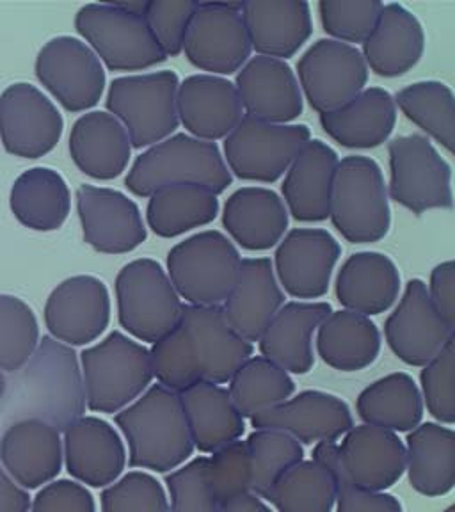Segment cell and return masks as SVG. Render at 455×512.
<instances>
[{"label":"cell","instance_id":"cell-1","mask_svg":"<svg viewBox=\"0 0 455 512\" xmlns=\"http://www.w3.org/2000/svg\"><path fill=\"white\" fill-rule=\"evenodd\" d=\"M253 351L230 328L221 306L184 304L175 329L152 344L150 361L160 386L180 393L200 381L228 383Z\"/></svg>","mask_w":455,"mask_h":512},{"label":"cell","instance_id":"cell-2","mask_svg":"<svg viewBox=\"0 0 455 512\" xmlns=\"http://www.w3.org/2000/svg\"><path fill=\"white\" fill-rule=\"evenodd\" d=\"M4 413L11 420H41L61 432L86 413L77 352L52 336L40 344L8 383Z\"/></svg>","mask_w":455,"mask_h":512},{"label":"cell","instance_id":"cell-3","mask_svg":"<svg viewBox=\"0 0 455 512\" xmlns=\"http://www.w3.org/2000/svg\"><path fill=\"white\" fill-rule=\"evenodd\" d=\"M128 441L130 468L173 472L192 456L194 443L185 420L180 395L160 384L114 416Z\"/></svg>","mask_w":455,"mask_h":512},{"label":"cell","instance_id":"cell-4","mask_svg":"<svg viewBox=\"0 0 455 512\" xmlns=\"http://www.w3.org/2000/svg\"><path fill=\"white\" fill-rule=\"evenodd\" d=\"M233 176L217 143L189 134L173 136L141 153L125 178L128 191L139 198L169 184H200L221 194L232 185Z\"/></svg>","mask_w":455,"mask_h":512},{"label":"cell","instance_id":"cell-5","mask_svg":"<svg viewBox=\"0 0 455 512\" xmlns=\"http://www.w3.org/2000/svg\"><path fill=\"white\" fill-rule=\"evenodd\" d=\"M86 406L95 413L114 415L143 395L153 381L150 349L121 331L80 354Z\"/></svg>","mask_w":455,"mask_h":512},{"label":"cell","instance_id":"cell-6","mask_svg":"<svg viewBox=\"0 0 455 512\" xmlns=\"http://www.w3.org/2000/svg\"><path fill=\"white\" fill-rule=\"evenodd\" d=\"M329 219L351 244H374L388 235L392 226L390 196L376 160L349 155L338 162Z\"/></svg>","mask_w":455,"mask_h":512},{"label":"cell","instance_id":"cell-7","mask_svg":"<svg viewBox=\"0 0 455 512\" xmlns=\"http://www.w3.org/2000/svg\"><path fill=\"white\" fill-rule=\"evenodd\" d=\"M178 86L180 79L171 70L112 80L105 107L127 130L132 148H150L175 134Z\"/></svg>","mask_w":455,"mask_h":512},{"label":"cell","instance_id":"cell-8","mask_svg":"<svg viewBox=\"0 0 455 512\" xmlns=\"http://www.w3.org/2000/svg\"><path fill=\"white\" fill-rule=\"evenodd\" d=\"M239 249L217 230L196 233L168 253V276L180 299L192 306H221L239 276Z\"/></svg>","mask_w":455,"mask_h":512},{"label":"cell","instance_id":"cell-9","mask_svg":"<svg viewBox=\"0 0 455 512\" xmlns=\"http://www.w3.org/2000/svg\"><path fill=\"white\" fill-rule=\"evenodd\" d=\"M116 301L121 328L148 344L175 329L185 304L168 272L152 258H137L118 272Z\"/></svg>","mask_w":455,"mask_h":512},{"label":"cell","instance_id":"cell-10","mask_svg":"<svg viewBox=\"0 0 455 512\" xmlns=\"http://www.w3.org/2000/svg\"><path fill=\"white\" fill-rule=\"evenodd\" d=\"M75 29L111 72H141L168 59L146 18L116 4L82 6L75 16Z\"/></svg>","mask_w":455,"mask_h":512},{"label":"cell","instance_id":"cell-11","mask_svg":"<svg viewBox=\"0 0 455 512\" xmlns=\"http://www.w3.org/2000/svg\"><path fill=\"white\" fill-rule=\"evenodd\" d=\"M390 184L388 196L422 216L429 210L454 207L452 168L422 134L399 136L388 144Z\"/></svg>","mask_w":455,"mask_h":512},{"label":"cell","instance_id":"cell-12","mask_svg":"<svg viewBox=\"0 0 455 512\" xmlns=\"http://www.w3.org/2000/svg\"><path fill=\"white\" fill-rule=\"evenodd\" d=\"M310 139L312 130L306 125H276L244 116L224 139L223 159L240 180L274 184Z\"/></svg>","mask_w":455,"mask_h":512},{"label":"cell","instance_id":"cell-13","mask_svg":"<svg viewBox=\"0 0 455 512\" xmlns=\"http://www.w3.org/2000/svg\"><path fill=\"white\" fill-rule=\"evenodd\" d=\"M303 98L320 114L338 111L367 88L368 66L358 47L342 41H315L297 63Z\"/></svg>","mask_w":455,"mask_h":512},{"label":"cell","instance_id":"cell-14","mask_svg":"<svg viewBox=\"0 0 455 512\" xmlns=\"http://www.w3.org/2000/svg\"><path fill=\"white\" fill-rule=\"evenodd\" d=\"M242 2H200L184 43L189 63L208 75H233L251 59Z\"/></svg>","mask_w":455,"mask_h":512},{"label":"cell","instance_id":"cell-15","mask_svg":"<svg viewBox=\"0 0 455 512\" xmlns=\"http://www.w3.org/2000/svg\"><path fill=\"white\" fill-rule=\"evenodd\" d=\"M36 77L68 112L95 107L104 95V64L84 41L57 36L36 57Z\"/></svg>","mask_w":455,"mask_h":512},{"label":"cell","instance_id":"cell-16","mask_svg":"<svg viewBox=\"0 0 455 512\" xmlns=\"http://www.w3.org/2000/svg\"><path fill=\"white\" fill-rule=\"evenodd\" d=\"M63 130L61 112L36 86L18 82L0 95V139L11 155L40 159L56 148Z\"/></svg>","mask_w":455,"mask_h":512},{"label":"cell","instance_id":"cell-17","mask_svg":"<svg viewBox=\"0 0 455 512\" xmlns=\"http://www.w3.org/2000/svg\"><path fill=\"white\" fill-rule=\"evenodd\" d=\"M340 256L342 248L328 230L296 228L281 239L272 265L281 290L312 301L328 294Z\"/></svg>","mask_w":455,"mask_h":512},{"label":"cell","instance_id":"cell-18","mask_svg":"<svg viewBox=\"0 0 455 512\" xmlns=\"http://www.w3.org/2000/svg\"><path fill=\"white\" fill-rule=\"evenodd\" d=\"M384 336L400 361L425 367L454 338V328L434 308L424 281L415 278L384 322Z\"/></svg>","mask_w":455,"mask_h":512},{"label":"cell","instance_id":"cell-19","mask_svg":"<svg viewBox=\"0 0 455 512\" xmlns=\"http://www.w3.org/2000/svg\"><path fill=\"white\" fill-rule=\"evenodd\" d=\"M77 212L84 240L98 253L125 255L148 237L136 201L109 187L80 185Z\"/></svg>","mask_w":455,"mask_h":512},{"label":"cell","instance_id":"cell-20","mask_svg":"<svg viewBox=\"0 0 455 512\" xmlns=\"http://www.w3.org/2000/svg\"><path fill=\"white\" fill-rule=\"evenodd\" d=\"M111 320V296L95 276H73L57 285L45 304L50 336L63 344L88 345L104 335Z\"/></svg>","mask_w":455,"mask_h":512},{"label":"cell","instance_id":"cell-21","mask_svg":"<svg viewBox=\"0 0 455 512\" xmlns=\"http://www.w3.org/2000/svg\"><path fill=\"white\" fill-rule=\"evenodd\" d=\"M255 429L285 432L304 445L336 443L354 427L352 413L344 400L331 393L306 390L253 416Z\"/></svg>","mask_w":455,"mask_h":512},{"label":"cell","instance_id":"cell-22","mask_svg":"<svg viewBox=\"0 0 455 512\" xmlns=\"http://www.w3.org/2000/svg\"><path fill=\"white\" fill-rule=\"evenodd\" d=\"M233 84L239 91L244 114L249 118L290 125V121H296L303 114V91L287 61L251 57L240 68Z\"/></svg>","mask_w":455,"mask_h":512},{"label":"cell","instance_id":"cell-23","mask_svg":"<svg viewBox=\"0 0 455 512\" xmlns=\"http://www.w3.org/2000/svg\"><path fill=\"white\" fill-rule=\"evenodd\" d=\"M176 105L187 134L208 143L226 139L246 116L232 80L208 73L182 80Z\"/></svg>","mask_w":455,"mask_h":512},{"label":"cell","instance_id":"cell-24","mask_svg":"<svg viewBox=\"0 0 455 512\" xmlns=\"http://www.w3.org/2000/svg\"><path fill=\"white\" fill-rule=\"evenodd\" d=\"M63 432V461L73 479L91 488H107L120 479L127 466V450L109 422L80 416Z\"/></svg>","mask_w":455,"mask_h":512},{"label":"cell","instance_id":"cell-25","mask_svg":"<svg viewBox=\"0 0 455 512\" xmlns=\"http://www.w3.org/2000/svg\"><path fill=\"white\" fill-rule=\"evenodd\" d=\"M345 479L368 491H384L406 472V445L395 432L356 425L336 445Z\"/></svg>","mask_w":455,"mask_h":512},{"label":"cell","instance_id":"cell-26","mask_svg":"<svg viewBox=\"0 0 455 512\" xmlns=\"http://www.w3.org/2000/svg\"><path fill=\"white\" fill-rule=\"evenodd\" d=\"M0 463L24 489L47 486L63 468L61 432L41 420L13 422L0 438Z\"/></svg>","mask_w":455,"mask_h":512},{"label":"cell","instance_id":"cell-27","mask_svg":"<svg viewBox=\"0 0 455 512\" xmlns=\"http://www.w3.org/2000/svg\"><path fill=\"white\" fill-rule=\"evenodd\" d=\"M283 304L285 292L271 258H242L237 281L221 308L230 328L242 340L256 344Z\"/></svg>","mask_w":455,"mask_h":512},{"label":"cell","instance_id":"cell-28","mask_svg":"<svg viewBox=\"0 0 455 512\" xmlns=\"http://www.w3.org/2000/svg\"><path fill=\"white\" fill-rule=\"evenodd\" d=\"M338 153L320 139H310L290 164L281 185L288 216L301 223L329 219Z\"/></svg>","mask_w":455,"mask_h":512},{"label":"cell","instance_id":"cell-29","mask_svg":"<svg viewBox=\"0 0 455 512\" xmlns=\"http://www.w3.org/2000/svg\"><path fill=\"white\" fill-rule=\"evenodd\" d=\"M331 312V304L324 301L283 304L258 340L262 356L288 374H308L315 363L313 335Z\"/></svg>","mask_w":455,"mask_h":512},{"label":"cell","instance_id":"cell-30","mask_svg":"<svg viewBox=\"0 0 455 512\" xmlns=\"http://www.w3.org/2000/svg\"><path fill=\"white\" fill-rule=\"evenodd\" d=\"M242 18L256 54L280 61L296 56L313 32L312 8L303 0L242 2Z\"/></svg>","mask_w":455,"mask_h":512},{"label":"cell","instance_id":"cell-31","mask_svg":"<svg viewBox=\"0 0 455 512\" xmlns=\"http://www.w3.org/2000/svg\"><path fill=\"white\" fill-rule=\"evenodd\" d=\"M424 52V27L402 4H384L376 29L361 50L368 70L384 79H395L411 72Z\"/></svg>","mask_w":455,"mask_h":512},{"label":"cell","instance_id":"cell-32","mask_svg":"<svg viewBox=\"0 0 455 512\" xmlns=\"http://www.w3.org/2000/svg\"><path fill=\"white\" fill-rule=\"evenodd\" d=\"M335 288L336 299L345 310L365 317L381 315L399 299V269L390 256L361 251L342 264Z\"/></svg>","mask_w":455,"mask_h":512},{"label":"cell","instance_id":"cell-33","mask_svg":"<svg viewBox=\"0 0 455 512\" xmlns=\"http://www.w3.org/2000/svg\"><path fill=\"white\" fill-rule=\"evenodd\" d=\"M285 201L265 187H242L223 208V226L240 248L267 251L280 244L288 230Z\"/></svg>","mask_w":455,"mask_h":512},{"label":"cell","instance_id":"cell-34","mask_svg":"<svg viewBox=\"0 0 455 512\" xmlns=\"http://www.w3.org/2000/svg\"><path fill=\"white\" fill-rule=\"evenodd\" d=\"M320 127L349 150H372L386 143L397 123V105L383 88H365L338 111L319 116Z\"/></svg>","mask_w":455,"mask_h":512},{"label":"cell","instance_id":"cell-35","mask_svg":"<svg viewBox=\"0 0 455 512\" xmlns=\"http://www.w3.org/2000/svg\"><path fill=\"white\" fill-rule=\"evenodd\" d=\"M75 166L95 180H114L127 169L132 143L127 130L112 114L93 111L75 121L70 134Z\"/></svg>","mask_w":455,"mask_h":512},{"label":"cell","instance_id":"cell-36","mask_svg":"<svg viewBox=\"0 0 455 512\" xmlns=\"http://www.w3.org/2000/svg\"><path fill=\"white\" fill-rule=\"evenodd\" d=\"M178 395L194 448L203 454H214L242 438L246 431L244 416L224 386L200 381Z\"/></svg>","mask_w":455,"mask_h":512},{"label":"cell","instance_id":"cell-37","mask_svg":"<svg viewBox=\"0 0 455 512\" xmlns=\"http://www.w3.org/2000/svg\"><path fill=\"white\" fill-rule=\"evenodd\" d=\"M320 360L340 372H360L381 352V333L370 317L349 310L329 313L317 329Z\"/></svg>","mask_w":455,"mask_h":512},{"label":"cell","instance_id":"cell-38","mask_svg":"<svg viewBox=\"0 0 455 512\" xmlns=\"http://www.w3.org/2000/svg\"><path fill=\"white\" fill-rule=\"evenodd\" d=\"M409 484L424 496H443L455 484V432L445 425L425 422L406 440Z\"/></svg>","mask_w":455,"mask_h":512},{"label":"cell","instance_id":"cell-39","mask_svg":"<svg viewBox=\"0 0 455 512\" xmlns=\"http://www.w3.org/2000/svg\"><path fill=\"white\" fill-rule=\"evenodd\" d=\"M9 207L20 223L36 232H54L68 219L72 196L63 176L50 168H32L18 176Z\"/></svg>","mask_w":455,"mask_h":512},{"label":"cell","instance_id":"cell-40","mask_svg":"<svg viewBox=\"0 0 455 512\" xmlns=\"http://www.w3.org/2000/svg\"><path fill=\"white\" fill-rule=\"evenodd\" d=\"M219 200L200 184H169L153 192L146 207V221L155 235L175 239L194 228L216 221Z\"/></svg>","mask_w":455,"mask_h":512},{"label":"cell","instance_id":"cell-41","mask_svg":"<svg viewBox=\"0 0 455 512\" xmlns=\"http://www.w3.org/2000/svg\"><path fill=\"white\" fill-rule=\"evenodd\" d=\"M356 409L365 424L395 434L413 431L424 418L420 388L404 372H393L367 386L358 395Z\"/></svg>","mask_w":455,"mask_h":512},{"label":"cell","instance_id":"cell-42","mask_svg":"<svg viewBox=\"0 0 455 512\" xmlns=\"http://www.w3.org/2000/svg\"><path fill=\"white\" fill-rule=\"evenodd\" d=\"M228 393L244 418L276 408L296 392L288 372L264 356H251L228 381Z\"/></svg>","mask_w":455,"mask_h":512},{"label":"cell","instance_id":"cell-43","mask_svg":"<svg viewBox=\"0 0 455 512\" xmlns=\"http://www.w3.org/2000/svg\"><path fill=\"white\" fill-rule=\"evenodd\" d=\"M335 498V475L328 464L303 459L276 480L265 500L278 512H331Z\"/></svg>","mask_w":455,"mask_h":512},{"label":"cell","instance_id":"cell-44","mask_svg":"<svg viewBox=\"0 0 455 512\" xmlns=\"http://www.w3.org/2000/svg\"><path fill=\"white\" fill-rule=\"evenodd\" d=\"M393 100L416 127L422 128L447 152L454 150L455 100L447 84L440 80H420L400 89Z\"/></svg>","mask_w":455,"mask_h":512},{"label":"cell","instance_id":"cell-45","mask_svg":"<svg viewBox=\"0 0 455 512\" xmlns=\"http://www.w3.org/2000/svg\"><path fill=\"white\" fill-rule=\"evenodd\" d=\"M246 445L251 463V493L262 500L288 468L304 459L303 445L285 432L255 429Z\"/></svg>","mask_w":455,"mask_h":512},{"label":"cell","instance_id":"cell-46","mask_svg":"<svg viewBox=\"0 0 455 512\" xmlns=\"http://www.w3.org/2000/svg\"><path fill=\"white\" fill-rule=\"evenodd\" d=\"M40 344V326L31 306L0 294V370L15 374Z\"/></svg>","mask_w":455,"mask_h":512},{"label":"cell","instance_id":"cell-47","mask_svg":"<svg viewBox=\"0 0 455 512\" xmlns=\"http://www.w3.org/2000/svg\"><path fill=\"white\" fill-rule=\"evenodd\" d=\"M317 8L331 40L356 47L376 29L384 4L381 0H320Z\"/></svg>","mask_w":455,"mask_h":512},{"label":"cell","instance_id":"cell-48","mask_svg":"<svg viewBox=\"0 0 455 512\" xmlns=\"http://www.w3.org/2000/svg\"><path fill=\"white\" fill-rule=\"evenodd\" d=\"M104 512H169V500L150 473L128 472L100 496Z\"/></svg>","mask_w":455,"mask_h":512},{"label":"cell","instance_id":"cell-49","mask_svg":"<svg viewBox=\"0 0 455 512\" xmlns=\"http://www.w3.org/2000/svg\"><path fill=\"white\" fill-rule=\"evenodd\" d=\"M422 400L427 411L440 424L455 422V344L454 338L420 372Z\"/></svg>","mask_w":455,"mask_h":512},{"label":"cell","instance_id":"cell-50","mask_svg":"<svg viewBox=\"0 0 455 512\" xmlns=\"http://www.w3.org/2000/svg\"><path fill=\"white\" fill-rule=\"evenodd\" d=\"M207 475L219 505L251 493V463L246 441H233L207 457Z\"/></svg>","mask_w":455,"mask_h":512},{"label":"cell","instance_id":"cell-51","mask_svg":"<svg viewBox=\"0 0 455 512\" xmlns=\"http://www.w3.org/2000/svg\"><path fill=\"white\" fill-rule=\"evenodd\" d=\"M196 0H150L146 4V22L153 38L166 57L184 52L185 36L198 11Z\"/></svg>","mask_w":455,"mask_h":512},{"label":"cell","instance_id":"cell-52","mask_svg":"<svg viewBox=\"0 0 455 512\" xmlns=\"http://www.w3.org/2000/svg\"><path fill=\"white\" fill-rule=\"evenodd\" d=\"M313 459L328 464L335 475L336 512H402V505L395 496L384 491L358 488L345 479L338 463L336 443H317V447L313 448Z\"/></svg>","mask_w":455,"mask_h":512},{"label":"cell","instance_id":"cell-53","mask_svg":"<svg viewBox=\"0 0 455 512\" xmlns=\"http://www.w3.org/2000/svg\"><path fill=\"white\" fill-rule=\"evenodd\" d=\"M169 512H219L207 475V457H196L166 477Z\"/></svg>","mask_w":455,"mask_h":512},{"label":"cell","instance_id":"cell-54","mask_svg":"<svg viewBox=\"0 0 455 512\" xmlns=\"http://www.w3.org/2000/svg\"><path fill=\"white\" fill-rule=\"evenodd\" d=\"M31 512H96L95 498L73 480H52L38 491Z\"/></svg>","mask_w":455,"mask_h":512},{"label":"cell","instance_id":"cell-55","mask_svg":"<svg viewBox=\"0 0 455 512\" xmlns=\"http://www.w3.org/2000/svg\"><path fill=\"white\" fill-rule=\"evenodd\" d=\"M434 308L445 319L450 328H455V264L447 260L436 265L431 272V283L427 287Z\"/></svg>","mask_w":455,"mask_h":512},{"label":"cell","instance_id":"cell-56","mask_svg":"<svg viewBox=\"0 0 455 512\" xmlns=\"http://www.w3.org/2000/svg\"><path fill=\"white\" fill-rule=\"evenodd\" d=\"M0 512H31V496L0 466Z\"/></svg>","mask_w":455,"mask_h":512},{"label":"cell","instance_id":"cell-57","mask_svg":"<svg viewBox=\"0 0 455 512\" xmlns=\"http://www.w3.org/2000/svg\"><path fill=\"white\" fill-rule=\"evenodd\" d=\"M219 512H274L260 496L253 493L237 496L226 504L219 505Z\"/></svg>","mask_w":455,"mask_h":512},{"label":"cell","instance_id":"cell-58","mask_svg":"<svg viewBox=\"0 0 455 512\" xmlns=\"http://www.w3.org/2000/svg\"><path fill=\"white\" fill-rule=\"evenodd\" d=\"M6 390H8V379L4 376V370H0V400L4 399Z\"/></svg>","mask_w":455,"mask_h":512},{"label":"cell","instance_id":"cell-59","mask_svg":"<svg viewBox=\"0 0 455 512\" xmlns=\"http://www.w3.org/2000/svg\"><path fill=\"white\" fill-rule=\"evenodd\" d=\"M445 512H455V505H450V507H448L447 511Z\"/></svg>","mask_w":455,"mask_h":512}]
</instances>
